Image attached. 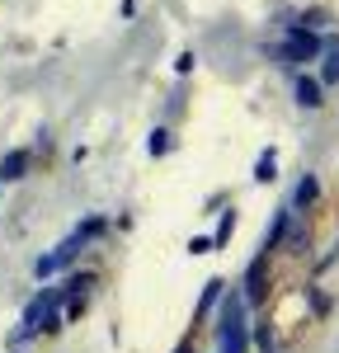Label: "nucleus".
I'll return each instance as SVG.
<instances>
[{"instance_id": "1", "label": "nucleus", "mask_w": 339, "mask_h": 353, "mask_svg": "<svg viewBox=\"0 0 339 353\" xmlns=\"http://www.w3.org/2000/svg\"><path fill=\"white\" fill-rule=\"evenodd\" d=\"M320 38L311 33V28H302V24H287V38H282V48L274 57H278V66H307V61H316L320 57Z\"/></svg>"}, {"instance_id": "2", "label": "nucleus", "mask_w": 339, "mask_h": 353, "mask_svg": "<svg viewBox=\"0 0 339 353\" xmlns=\"http://www.w3.org/2000/svg\"><path fill=\"white\" fill-rule=\"evenodd\" d=\"M56 301H61V288H48V292H38V297L24 306V321H19V330H14V339L10 344H24V339H33L38 330H43V321L56 311Z\"/></svg>"}, {"instance_id": "3", "label": "nucleus", "mask_w": 339, "mask_h": 353, "mask_svg": "<svg viewBox=\"0 0 339 353\" xmlns=\"http://www.w3.org/2000/svg\"><path fill=\"white\" fill-rule=\"evenodd\" d=\"M81 250H85V245L76 241V236H66V241L56 245L52 254H43V259L33 264V273H38V278H52V273H61L66 264H71V259H76V254H81Z\"/></svg>"}, {"instance_id": "4", "label": "nucleus", "mask_w": 339, "mask_h": 353, "mask_svg": "<svg viewBox=\"0 0 339 353\" xmlns=\"http://www.w3.org/2000/svg\"><path fill=\"white\" fill-rule=\"evenodd\" d=\"M28 165H33V151H28V146H14V151H5V156H0V184H14V179H24Z\"/></svg>"}, {"instance_id": "5", "label": "nucleus", "mask_w": 339, "mask_h": 353, "mask_svg": "<svg viewBox=\"0 0 339 353\" xmlns=\"http://www.w3.org/2000/svg\"><path fill=\"white\" fill-rule=\"evenodd\" d=\"M264 264H269V250H259L254 254V264L245 269V301H264Z\"/></svg>"}, {"instance_id": "6", "label": "nucleus", "mask_w": 339, "mask_h": 353, "mask_svg": "<svg viewBox=\"0 0 339 353\" xmlns=\"http://www.w3.org/2000/svg\"><path fill=\"white\" fill-rule=\"evenodd\" d=\"M320 94H325V85L316 81V76H297V104H302V109H320V104H325Z\"/></svg>"}, {"instance_id": "7", "label": "nucleus", "mask_w": 339, "mask_h": 353, "mask_svg": "<svg viewBox=\"0 0 339 353\" xmlns=\"http://www.w3.org/2000/svg\"><path fill=\"white\" fill-rule=\"evenodd\" d=\"M316 198H320V179H316V174H307V179L297 184V193H292V212H307Z\"/></svg>"}, {"instance_id": "8", "label": "nucleus", "mask_w": 339, "mask_h": 353, "mask_svg": "<svg viewBox=\"0 0 339 353\" xmlns=\"http://www.w3.org/2000/svg\"><path fill=\"white\" fill-rule=\"evenodd\" d=\"M325 66H320V85H339V38H330L325 48Z\"/></svg>"}, {"instance_id": "9", "label": "nucleus", "mask_w": 339, "mask_h": 353, "mask_svg": "<svg viewBox=\"0 0 339 353\" xmlns=\"http://www.w3.org/2000/svg\"><path fill=\"white\" fill-rule=\"evenodd\" d=\"M274 179H278V151L269 146V151L254 161V184H274Z\"/></svg>"}, {"instance_id": "10", "label": "nucleus", "mask_w": 339, "mask_h": 353, "mask_svg": "<svg viewBox=\"0 0 339 353\" xmlns=\"http://www.w3.org/2000/svg\"><path fill=\"white\" fill-rule=\"evenodd\" d=\"M104 231H109V226H104V217H90V221H85V226H76L71 236H76V241H81V245H90V241H99Z\"/></svg>"}, {"instance_id": "11", "label": "nucleus", "mask_w": 339, "mask_h": 353, "mask_svg": "<svg viewBox=\"0 0 339 353\" xmlns=\"http://www.w3.org/2000/svg\"><path fill=\"white\" fill-rule=\"evenodd\" d=\"M222 278H212V283H207V288H203V301H198V316H207V311H212V306H217V301H222Z\"/></svg>"}, {"instance_id": "12", "label": "nucleus", "mask_w": 339, "mask_h": 353, "mask_svg": "<svg viewBox=\"0 0 339 353\" xmlns=\"http://www.w3.org/2000/svg\"><path fill=\"white\" fill-rule=\"evenodd\" d=\"M231 231H236V212H222V221H217V231H212V250H222V245L231 241Z\"/></svg>"}, {"instance_id": "13", "label": "nucleus", "mask_w": 339, "mask_h": 353, "mask_svg": "<svg viewBox=\"0 0 339 353\" xmlns=\"http://www.w3.org/2000/svg\"><path fill=\"white\" fill-rule=\"evenodd\" d=\"M146 151H151V156H165V151H170V132H165V128H156V132L146 137Z\"/></svg>"}, {"instance_id": "14", "label": "nucleus", "mask_w": 339, "mask_h": 353, "mask_svg": "<svg viewBox=\"0 0 339 353\" xmlns=\"http://www.w3.org/2000/svg\"><path fill=\"white\" fill-rule=\"evenodd\" d=\"M194 66H198V57H194V52H179V61H174V71H179V76H189Z\"/></svg>"}, {"instance_id": "15", "label": "nucleus", "mask_w": 339, "mask_h": 353, "mask_svg": "<svg viewBox=\"0 0 339 353\" xmlns=\"http://www.w3.org/2000/svg\"><path fill=\"white\" fill-rule=\"evenodd\" d=\"M189 250H194V254H212V236H194Z\"/></svg>"}, {"instance_id": "16", "label": "nucleus", "mask_w": 339, "mask_h": 353, "mask_svg": "<svg viewBox=\"0 0 339 353\" xmlns=\"http://www.w3.org/2000/svg\"><path fill=\"white\" fill-rule=\"evenodd\" d=\"M179 353H194V349H179Z\"/></svg>"}]
</instances>
